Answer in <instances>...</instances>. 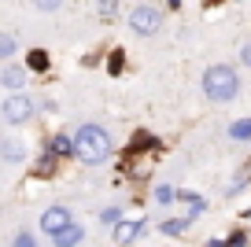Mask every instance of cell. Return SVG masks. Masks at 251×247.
Returning <instances> with one entry per match:
<instances>
[{"label": "cell", "instance_id": "1", "mask_svg": "<svg viewBox=\"0 0 251 247\" xmlns=\"http://www.w3.org/2000/svg\"><path fill=\"white\" fill-rule=\"evenodd\" d=\"M71 151L78 155L81 162L96 166V162H103L111 155V133L100 129V125H81V129L71 137Z\"/></svg>", "mask_w": 251, "mask_h": 247}, {"label": "cell", "instance_id": "2", "mask_svg": "<svg viewBox=\"0 0 251 247\" xmlns=\"http://www.w3.org/2000/svg\"><path fill=\"white\" fill-rule=\"evenodd\" d=\"M236 93H240V77H236L233 67H226V63L207 67V74H203V96L207 100L211 103H229Z\"/></svg>", "mask_w": 251, "mask_h": 247}, {"label": "cell", "instance_id": "3", "mask_svg": "<svg viewBox=\"0 0 251 247\" xmlns=\"http://www.w3.org/2000/svg\"><path fill=\"white\" fill-rule=\"evenodd\" d=\"M0 115H4V122L8 125H23L33 118V100L23 93H11L8 100H4V107H0Z\"/></svg>", "mask_w": 251, "mask_h": 247}, {"label": "cell", "instance_id": "4", "mask_svg": "<svg viewBox=\"0 0 251 247\" xmlns=\"http://www.w3.org/2000/svg\"><path fill=\"white\" fill-rule=\"evenodd\" d=\"M159 26H163V15H159V8H148V4H141V8H133V15H129V30L141 33V37H151V33H159Z\"/></svg>", "mask_w": 251, "mask_h": 247}, {"label": "cell", "instance_id": "5", "mask_svg": "<svg viewBox=\"0 0 251 247\" xmlns=\"http://www.w3.org/2000/svg\"><path fill=\"white\" fill-rule=\"evenodd\" d=\"M71 225V210L67 207H48L45 214H41V229H45V236H55L59 229H67Z\"/></svg>", "mask_w": 251, "mask_h": 247}, {"label": "cell", "instance_id": "6", "mask_svg": "<svg viewBox=\"0 0 251 247\" xmlns=\"http://www.w3.org/2000/svg\"><path fill=\"white\" fill-rule=\"evenodd\" d=\"M0 85L11 89V93H23V85H26V70L15 67V63H8V67L0 70Z\"/></svg>", "mask_w": 251, "mask_h": 247}, {"label": "cell", "instance_id": "7", "mask_svg": "<svg viewBox=\"0 0 251 247\" xmlns=\"http://www.w3.org/2000/svg\"><path fill=\"white\" fill-rule=\"evenodd\" d=\"M144 222L137 218V222H115V244H133L137 236H141Z\"/></svg>", "mask_w": 251, "mask_h": 247}, {"label": "cell", "instance_id": "8", "mask_svg": "<svg viewBox=\"0 0 251 247\" xmlns=\"http://www.w3.org/2000/svg\"><path fill=\"white\" fill-rule=\"evenodd\" d=\"M55 244H59V247H74V244H81V240H85V232H81V225H67V229H59V232H55Z\"/></svg>", "mask_w": 251, "mask_h": 247}, {"label": "cell", "instance_id": "9", "mask_svg": "<svg viewBox=\"0 0 251 247\" xmlns=\"http://www.w3.org/2000/svg\"><path fill=\"white\" fill-rule=\"evenodd\" d=\"M0 159H8V162H23V159H26V148L19 144V140H0Z\"/></svg>", "mask_w": 251, "mask_h": 247}, {"label": "cell", "instance_id": "10", "mask_svg": "<svg viewBox=\"0 0 251 247\" xmlns=\"http://www.w3.org/2000/svg\"><path fill=\"white\" fill-rule=\"evenodd\" d=\"M15 52H19V41L11 37V33H0V63H4V59H11Z\"/></svg>", "mask_w": 251, "mask_h": 247}, {"label": "cell", "instance_id": "11", "mask_svg": "<svg viewBox=\"0 0 251 247\" xmlns=\"http://www.w3.org/2000/svg\"><path fill=\"white\" fill-rule=\"evenodd\" d=\"M185 229H188L185 218H170V222H163V236H181Z\"/></svg>", "mask_w": 251, "mask_h": 247}, {"label": "cell", "instance_id": "12", "mask_svg": "<svg viewBox=\"0 0 251 247\" xmlns=\"http://www.w3.org/2000/svg\"><path fill=\"white\" fill-rule=\"evenodd\" d=\"M155 203H177V188L174 185H159L155 188Z\"/></svg>", "mask_w": 251, "mask_h": 247}, {"label": "cell", "instance_id": "13", "mask_svg": "<svg viewBox=\"0 0 251 247\" xmlns=\"http://www.w3.org/2000/svg\"><path fill=\"white\" fill-rule=\"evenodd\" d=\"M52 151L55 155H67V151H71V137H55L52 140Z\"/></svg>", "mask_w": 251, "mask_h": 247}, {"label": "cell", "instance_id": "14", "mask_svg": "<svg viewBox=\"0 0 251 247\" xmlns=\"http://www.w3.org/2000/svg\"><path fill=\"white\" fill-rule=\"evenodd\" d=\"M229 133H233V137H251V118H244V122H236V125H233V129H229Z\"/></svg>", "mask_w": 251, "mask_h": 247}, {"label": "cell", "instance_id": "15", "mask_svg": "<svg viewBox=\"0 0 251 247\" xmlns=\"http://www.w3.org/2000/svg\"><path fill=\"white\" fill-rule=\"evenodd\" d=\"M11 244H15V247H33V236H30V232H15Z\"/></svg>", "mask_w": 251, "mask_h": 247}, {"label": "cell", "instance_id": "16", "mask_svg": "<svg viewBox=\"0 0 251 247\" xmlns=\"http://www.w3.org/2000/svg\"><path fill=\"white\" fill-rule=\"evenodd\" d=\"M59 4H63V0H33V8H37V11H55Z\"/></svg>", "mask_w": 251, "mask_h": 247}, {"label": "cell", "instance_id": "17", "mask_svg": "<svg viewBox=\"0 0 251 247\" xmlns=\"http://www.w3.org/2000/svg\"><path fill=\"white\" fill-rule=\"evenodd\" d=\"M100 222H103V225H115V222H118V207H107V210L100 214Z\"/></svg>", "mask_w": 251, "mask_h": 247}, {"label": "cell", "instance_id": "18", "mask_svg": "<svg viewBox=\"0 0 251 247\" xmlns=\"http://www.w3.org/2000/svg\"><path fill=\"white\" fill-rule=\"evenodd\" d=\"M45 63H48L45 52H33V55H30V67H33V70H45Z\"/></svg>", "mask_w": 251, "mask_h": 247}, {"label": "cell", "instance_id": "19", "mask_svg": "<svg viewBox=\"0 0 251 247\" xmlns=\"http://www.w3.org/2000/svg\"><path fill=\"white\" fill-rule=\"evenodd\" d=\"M240 63H244V67H251V41L240 48Z\"/></svg>", "mask_w": 251, "mask_h": 247}, {"label": "cell", "instance_id": "20", "mask_svg": "<svg viewBox=\"0 0 251 247\" xmlns=\"http://www.w3.org/2000/svg\"><path fill=\"white\" fill-rule=\"evenodd\" d=\"M96 4H100V8H107V11L115 8V0H96Z\"/></svg>", "mask_w": 251, "mask_h": 247}]
</instances>
